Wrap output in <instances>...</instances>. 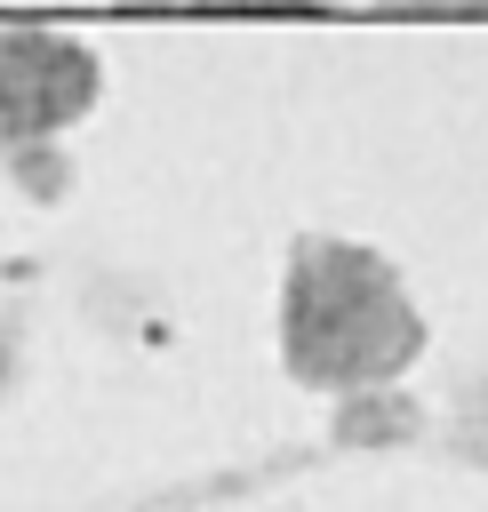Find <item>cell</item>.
Returning <instances> with one entry per match:
<instances>
[{
  "label": "cell",
  "instance_id": "cell-2",
  "mask_svg": "<svg viewBox=\"0 0 488 512\" xmlns=\"http://www.w3.org/2000/svg\"><path fill=\"white\" fill-rule=\"evenodd\" d=\"M96 104V56L56 32H0V128L56 136Z\"/></svg>",
  "mask_w": 488,
  "mask_h": 512
},
{
  "label": "cell",
  "instance_id": "cell-3",
  "mask_svg": "<svg viewBox=\"0 0 488 512\" xmlns=\"http://www.w3.org/2000/svg\"><path fill=\"white\" fill-rule=\"evenodd\" d=\"M200 8H224V16H312L320 0H200Z\"/></svg>",
  "mask_w": 488,
  "mask_h": 512
},
{
  "label": "cell",
  "instance_id": "cell-1",
  "mask_svg": "<svg viewBox=\"0 0 488 512\" xmlns=\"http://www.w3.org/2000/svg\"><path fill=\"white\" fill-rule=\"evenodd\" d=\"M424 320L408 280L360 240H304L280 280V352L320 392L384 384L416 360Z\"/></svg>",
  "mask_w": 488,
  "mask_h": 512
}]
</instances>
